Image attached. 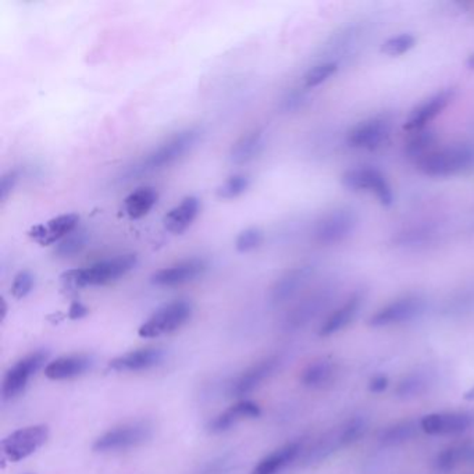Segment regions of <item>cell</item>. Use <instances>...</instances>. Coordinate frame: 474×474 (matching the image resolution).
I'll list each match as a JSON object with an SVG mask.
<instances>
[{"mask_svg": "<svg viewBox=\"0 0 474 474\" xmlns=\"http://www.w3.org/2000/svg\"><path fill=\"white\" fill-rule=\"evenodd\" d=\"M474 466V441H462L439 452L434 459V471L439 474H449L460 466Z\"/></svg>", "mask_w": 474, "mask_h": 474, "instance_id": "obj_22", "label": "cell"}, {"mask_svg": "<svg viewBox=\"0 0 474 474\" xmlns=\"http://www.w3.org/2000/svg\"><path fill=\"white\" fill-rule=\"evenodd\" d=\"M337 63H321V64L314 65L313 69L309 70L303 77V85L305 88H314L323 84L324 81L329 80L330 77L337 73Z\"/></svg>", "mask_w": 474, "mask_h": 474, "instance_id": "obj_37", "label": "cell"}, {"mask_svg": "<svg viewBox=\"0 0 474 474\" xmlns=\"http://www.w3.org/2000/svg\"><path fill=\"white\" fill-rule=\"evenodd\" d=\"M433 380L427 371H412L405 374L395 387V397L400 400H415L430 390Z\"/></svg>", "mask_w": 474, "mask_h": 474, "instance_id": "obj_31", "label": "cell"}, {"mask_svg": "<svg viewBox=\"0 0 474 474\" xmlns=\"http://www.w3.org/2000/svg\"><path fill=\"white\" fill-rule=\"evenodd\" d=\"M163 360L164 351L161 348H141V350L131 351V352L113 359V360H110L109 368L112 370L119 371V373H125V371L135 373V371L156 368Z\"/></svg>", "mask_w": 474, "mask_h": 474, "instance_id": "obj_17", "label": "cell"}, {"mask_svg": "<svg viewBox=\"0 0 474 474\" xmlns=\"http://www.w3.org/2000/svg\"><path fill=\"white\" fill-rule=\"evenodd\" d=\"M342 185L353 193H369L376 196L382 206H391L394 202L391 185L386 175L374 167H356L347 170L341 177Z\"/></svg>", "mask_w": 474, "mask_h": 474, "instance_id": "obj_6", "label": "cell"}, {"mask_svg": "<svg viewBox=\"0 0 474 474\" xmlns=\"http://www.w3.org/2000/svg\"><path fill=\"white\" fill-rule=\"evenodd\" d=\"M137 263L135 253H124L104 259L85 269L69 270L63 274L62 281L69 288L102 287L127 276Z\"/></svg>", "mask_w": 474, "mask_h": 474, "instance_id": "obj_2", "label": "cell"}, {"mask_svg": "<svg viewBox=\"0 0 474 474\" xmlns=\"http://www.w3.org/2000/svg\"><path fill=\"white\" fill-rule=\"evenodd\" d=\"M463 398H465L466 400H470V402H474V387L473 389L469 390L468 392H465Z\"/></svg>", "mask_w": 474, "mask_h": 474, "instance_id": "obj_43", "label": "cell"}, {"mask_svg": "<svg viewBox=\"0 0 474 474\" xmlns=\"http://www.w3.org/2000/svg\"><path fill=\"white\" fill-rule=\"evenodd\" d=\"M362 305V293H353L352 297L348 298L347 302L341 308L335 309L331 314H329V318H326V321L321 323L318 331L319 337H330V335L337 334V332L347 329L355 321Z\"/></svg>", "mask_w": 474, "mask_h": 474, "instance_id": "obj_23", "label": "cell"}, {"mask_svg": "<svg viewBox=\"0 0 474 474\" xmlns=\"http://www.w3.org/2000/svg\"><path fill=\"white\" fill-rule=\"evenodd\" d=\"M303 444L301 441L288 442L279 449L264 457L258 465L253 468L251 474H279L298 459L302 454Z\"/></svg>", "mask_w": 474, "mask_h": 474, "instance_id": "obj_25", "label": "cell"}, {"mask_svg": "<svg viewBox=\"0 0 474 474\" xmlns=\"http://www.w3.org/2000/svg\"><path fill=\"white\" fill-rule=\"evenodd\" d=\"M423 174L450 177L474 169V146L459 143L436 149L416 163Z\"/></svg>", "mask_w": 474, "mask_h": 474, "instance_id": "obj_3", "label": "cell"}, {"mask_svg": "<svg viewBox=\"0 0 474 474\" xmlns=\"http://www.w3.org/2000/svg\"><path fill=\"white\" fill-rule=\"evenodd\" d=\"M330 298H331L330 291H319L309 295L288 313L285 319V329L298 330L313 321L329 305Z\"/></svg>", "mask_w": 474, "mask_h": 474, "instance_id": "obj_21", "label": "cell"}, {"mask_svg": "<svg viewBox=\"0 0 474 474\" xmlns=\"http://www.w3.org/2000/svg\"><path fill=\"white\" fill-rule=\"evenodd\" d=\"M469 69L474 70V54L468 59Z\"/></svg>", "mask_w": 474, "mask_h": 474, "instance_id": "obj_44", "label": "cell"}, {"mask_svg": "<svg viewBox=\"0 0 474 474\" xmlns=\"http://www.w3.org/2000/svg\"><path fill=\"white\" fill-rule=\"evenodd\" d=\"M313 276V269L311 266L295 267L288 270L274 282L270 291V300L274 305H281L292 300Z\"/></svg>", "mask_w": 474, "mask_h": 474, "instance_id": "obj_19", "label": "cell"}, {"mask_svg": "<svg viewBox=\"0 0 474 474\" xmlns=\"http://www.w3.org/2000/svg\"><path fill=\"white\" fill-rule=\"evenodd\" d=\"M280 359L277 356H267L261 359L258 362L243 370L237 379L232 381L230 387V394L235 398H243L252 394L255 390L263 384L276 373L279 368Z\"/></svg>", "mask_w": 474, "mask_h": 474, "instance_id": "obj_14", "label": "cell"}, {"mask_svg": "<svg viewBox=\"0 0 474 474\" xmlns=\"http://www.w3.org/2000/svg\"><path fill=\"white\" fill-rule=\"evenodd\" d=\"M49 353L44 351H35L30 355L25 356L15 362L12 368L7 370L4 379V386H2V395L4 400H9L18 397L21 392L27 389L28 382L34 376L44 368V363L48 360Z\"/></svg>", "mask_w": 474, "mask_h": 474, "instance_id": "obj_9", "label": "cell"}, {"mask_svg": "<svg viewBox=\"0 0 474 474\" xmlns=\"http://www.w3.org/2000/svg\"><path fill=\"white\" fill-rule=\"evenodd\" d=\"M94 366V358L88 353H72L54 359L44 366V376L54 381L72 380L83 376L91 370Z\"/></svg>", "mask_w": 474, "mask_h": 474, "instance_id": "obj_18", "label": "cell"}, {"mask_svg": "<svg viewBox=\"0 0 474 474\" xmlns=\"http://www.w3.org/2000/svg\"><path fill=\"white\" fill-rule=\"evenodd\" d=\"M157 201H159V193L156 188L141 187L124 199L123 209L130 219H143L154 208Z\"/></svg>", "mask_w": 474, "mask_h": 474, "instance_id": "obj_30", "label": "cell"}, {"mask_svg": "<svg viewBox=\"0 0 474 474\" xmlns=\"http://www.w3.org/2000/svg\"><path fill=\"white\" fill-rule=\"evenodd\" d=\"M337 363L331 358H319L303 369L301 382L306 389H323L332 382L337 376Z\"/></svg>", "mask_w": 474, "mask_h": 474, "instance_id": "obj_27", "label": "cell"}, {"mask_svg": "<svg viewBox=\"0 0 474 474\" xmlns=\"http://www.w3.org/2000/svg\"><path fill=\"white\" fill-rule=\"evenodd\" d=\"M454 89H444L439 91L436 95L430 96L426 101L421 102L419 106L410 113V117L406 120L403 128L410 133L413 131L424 130L429 123L433 122L439 113L448 106L454 99Z\"/></svg>", "mask_w": 474, "mask_h": 474, "instance_id": "obj_16", "label": "cell"}, {"mask_svg": "<svg viewBox=\"0 0 474 474\" xmlns=\"http://www.w3.org/2000/svg\"><path fill=\"white\" fill-rule=\"evenodd\" d=\"M420 429L429 436H459L474 429V413L437 412L420 419Z\"/></svg>", "mask_w": 474, "mask_h": 474, "instance_id": "obj_11", "label": "cell"}, {"mask_svg": "<svg viewBox=\"0 0 474 474\" xmlns=\"http://www.w3.org/2000/svg\"><path fill=\"white\" fill-rule=\"evenodd\" d=\"M193 306L190 301L175 300L157 309L151 318L138 329L141 338H159L162 335L172 334L182 329L191 316H193Z\"/></svg>", "mask_w": 474, "mask_h": 474, "instance_id": "obj_5", "label": "cell"}, {"mask_svg": "<svg viewBox=\"0 0 474 474\" xmlns=\"http://www.w3.org/2000/svg\"><path fill=\"white\" fill-rule=\"evenodd\" d=\"M305 98H303L302 94L300 93H291L285 96L284 101H282V109L285 112H291V110H297L301 104H303Z\"/></svg>", "mask_w": 474, "mask_h": 474, "instance_id": "obj_41", "label": "cell"}, {"mask_svg": "<svg viewBox=\"0 0 474 474\" xmlns=\"http://www.w3.org/2000/svg\"><path fill=\"white\" fill-rule=\"evenodd\" d=\"M208 269V262L203 258L185 259L154 272L151 276V282L156 287H177V285L195 281L199 277L203 276Z\"/></svg>", "mask_w": 474, "mask_h": 474, "instance_id": "obj_12", "label": "cell"}, {"mask_svg": "<svg viewBox=\"0 0 474 474\" xmlns=\"http://www.w3.org/2000/svg\"><path fill=\"white\" fill-rule=\"evenodd\" d=\"M415 44L416 38L412 34H400V35L387 39V41L381 44V52L382 54H386L387 56L397 57L415 48Z\"/></svg>", "mask_w": 474, "mask_h": 474, "instance_id": "obj_36", "label": "cell"}, {"mask_svg": "<svg viewBox=\"0 0 474 474\" xmlns=\"http://www.w3.org/2000/svg\"><path fill=\"white\" fill-rule=\"evenodd\" d=\"M201 138L202 130L199 127L185 128V130L174 133L169 140L154 148L151 153L146 154L143 161L128 167L123 180L143 177V175L172 166L184 157V154H187L191 149L195 148Z\"/></svg>", "mask_w": 474, "mask_h": 474, "instance_id": "obj_1", "label": "cell"}, {"mask_svg": "<svg viewBox=\"0 0 474 474\" xmlns=\"http://www.w3.org/2000/svg\"><path fill=\"white\" fill-rule=\"evenodd\" d=\"M426 308L423 298L418 295H406L387 303L381 309L371 314L368 321L369 327L382 329V327L397 326L419 318Z\"/></svg>", "mask_w": 474, "mask_h": 474, "instance_id": "obj_8", "label": "cell"}, {"mask_svg": "<svg viewBox=\"0 0 474 474\" xmlns=\"http://www.w3.org/2000/svg\"><path fill=\"white\" fill-rule=\"evenodd\" d=\"M263 148L264 131L261 128L250 131L232 143V149H230V161L234 164L250 163L262 153Z\"/></svg>", "mask_w": 474, "mask_h": 474, "instance_id": "obj_26", "label": "cell"}, {"mask_svg": "<svg viewBox=\"0 0 474 474\" xmlns=\"http://www.w3.org/2000/svg\"><path fill=\"white\" fill-rule=\"evenodd\" d=\"M342 448H345V445L342 442L341 426H340L324 434L321 439L314 442L313 447L309 448L308 452L303 457V463L305 465H316V463L323 462Z\"/></svg>", "mask_w": 474, "mask_h": 474, "instance_id": "obj_29", "label": "cell"}, {"mask_svg": "<svg viewBox=\"0 0 474 474\" xmlns=\"http://www.w3.org/2000/svg\"><path fill=\"white\" fill-rule=\"evenodd\" d=\"M420 430V420L403 419V420L395 421V423L381 429L377 439H379L380 444L395 447V445L412 441Z\"/></svg>", "mask_w": 474, "mask_h": 474, "instance_id": "obj_28", "label": "cell"}, {"mask_svg": "<svg viewBox=\"0 0 474 474\" xmlns=\"http://www.w3.org/2000/svg\"><path fill=\"white\" fill-rule=\"evenodd\" d=\"M78 222H80V216L77 213L60 214L46 222L34 225L30 237L39 245H54L74 232L77 230Z\"/></svg>", "mask_w": 474, "mask_h": 474, "instance_id": "obj_15", "label": "cell"}, {"mask_svg": "<svg viewBox=\"0 0 474 474\" xmlns=\"http://www.w3.org/2000/svg\"><path fill=\"white\" fill-rule=\"evenodd\" d=\"M48 439L49 427L46 424H34L5 437L2 439V450L10 462H20L35 454Z\"/></svg>", "mask_w": 474, "mask_h": 474, "instance_id": "obj_7", "label": "cell"}, {"mask_svg": "<svg viewBox=\"0 0 474 474\" xmlns=\"http://www.w3.org/2000/svg\"><path fill=\"white\" fill-rule=\"evenodd\" d=\"M391 133V123L386 117H373L359 123L348 133V145L355 149L376 151L381 148Z\"/></svg>", "mask_w": 474, "mask_h": 474, "instance_id": "obj_13", "label": "cell"}, {"mask_svg": "<svg viewBox=\"0 0 474 474\" xmlns=\"http://www.w3.org/2000/svg\"><path fill=\"white\" fill-rule=\"evenodd\" d=\"M88 243V234L85 232H77L75 230L72 234L63 238L56 248H54V255L59 258H72V256L77 255L81 251L85 248Z\"/></svg>", "mask_w": 474, "mask_h": 474, "instance_id": "obj_34", "label": "cell"}, {"mask_svg": "<svg viewBox=\"0 0 474 474\" xmlns=\"http://www.w3.org/2000/svg\"><path fill=\"white\" fill-rule=\"evenodd\" d=\"M437 135L431 130H419L410 133V138L405 143L406 156L418 163L424 156L436 151Z\"/></svg>", "mask_w": 474, "mask_h": 474, "instance_id": "obj_32", "label": "cell"}, {"mask_svg": "<svg viewBox=\"0 0 474 474\" xmlns=\"http://www.w3.org/2000/svg\"><path fill=\"white\" fill-rule=\"evenodd\" d=\"M86 314H88V309H86L83 303L75 301V302H73L72 306H70L69 316L73 321H75V319H83Z\"/></svg>", "mask_w": 474, "mask_h": 474, "instance_id": "obj_42", "label": "cell"}, {"mask_svg": "<svg viewBox=\"0 0 474 474\" xmlns=\"http://www.w3.org/2000/svg\"><path fill=\"white\" fill-rule=\"evenodd\" d=\"M34 284H35V279L34 274L28 270H23L13 280L12 284V295L15 300H23L27 297L28 293L33 291Z\"/></svg>", "mask_w": 474, "mask_h": 474, "instance_id": "obj_38", "label": "cell"}, {"mask_svg": "<svg viewBox=\"0 0 474 474\" xmlns=\"http://www.w3.org/2000/svg\"><path fill=\"white\" fill-rule=\"evenodd\" d=\"M201 212V201L196 196H187L163 217L164 229L174 235L183 234L190 229Z\"/></svg>", "mask_w": 474, "mask_h": 474, "instance_id": "obj_24", "label": "cell"}, {"mask_svg": "<svg viewBox=\"0 0 474 474\" xmlns=\"http://www.w3.org/2000/svg\"><path fill=\"white\" fill-rule=\"evenodd\" d=\"M152 434H153V427L149 421H130L113 427L109 431L99 436L94 442L93 449L99 454L131 449L145 444L152 439Z\"/></svg>", "mask_w": 474, "mask_h": 474, "instance_id": "obj_4", "label": "cell"}, {"mask_svg": "<svg viewBox=\"0 0 474 474\" xmlns=\"http://www.w3.org/2000/svg\"><path fill=\"white\" fill-rule=\"evenodd\" d=\"M262 415L261 406L252 400H242L235 405L230 406L229 410L219 413L216 418L212 419L208 424V430L212 434H222L232 430L241 421L256 419Z\"/></svg>", "mask_w": 474, "mask_h": 474, "instance_id": "obj_20", "label": "cell"}, {"mask_svg": "<svg viewBox=\"0 0 474 474\" xmlns=\"http://www.w3.org/2000/svg\"><path fill=\"white\" fill-rule=\"evenodd\" d=\"M358 214L351 208H338L321 217L314 229V240L321 245L341 242L358 225Z\"/></svg>", "mask_w": 474, "mask_h": 474, "instance_id": "obj_10", "label": "cell"}, {"mask_svg": "<svg viewBox=\"0 0 474 474\" xmlns=\"http://www.w3.org/2000/svg\"><path fill=\"white\" fill-rule=\"evenodd\" d=\"M18 180H20V172L18 170H10L2 177V182H0V199H2V202L7 201L10 193L15 191Z\"/></svg>", "mask_w": 474, "mask_h": 474, "instance_id": "obj_39", "label": "cell"}, {"mask_svg": "<svg viewBox=\"0 0 474 474\" xmlns=\"http://www.w3.org/2000/svg\"><path fill=\"white\" fill-rule=\"evenodd\" d=\"M264 234L258 227H248L235 238V250L240 253L252 252L263 243Z\"/></svg>", "mask_w": 474, "mask_h": 474, "instance_id": "obj_35", "label": "cell"}, {"mask_svg": "<svg viewBox=\"0 0 474 474\" xmlns=\"http://www.w3.org/2000/svg\"><path fill=\"white\" fill-rule=\"evenodd\" d=\"M390 386V379L386 376V374H377L373 379L369 382V390L373 394H381V392L386 391Z\"/></svg>", "mask_w": 474, "mask_h": 474, "instance_id": "obj_40", "label": "cell"}, {"mask_svg": "<svg viewBox=\"0 0 474 474\" xmlns=\"http://www.w3.org/2000/svg\"><path fill=\"white\" fill-rule=\"evenodd\" d=\"M251 180L248 175L235 174L227 178L216 190L217 198L222 201H232L246 193L250 188Z\"/></svg>", "mask_w": 474, "mask_h": 474, "instance_id": "obj_33", "label": "cell"}]
</instances>
